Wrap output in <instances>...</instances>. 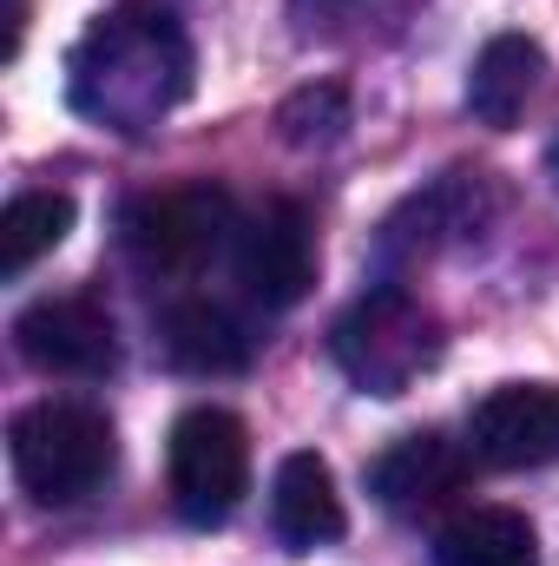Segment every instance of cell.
<instances>
[{"instance_id": "obj_4", "label": "cell", "mask_w": 559, "mask_h": 566, "mask_svg": "<svg viewBox=\"0 0 559 566\" xmlns=\"http://www.w3.org/2000/svg\"><path fill=\"white\" fill-rule=\"evenodd\" d=\"M119 231H126V258L145 277H198L224 244H238V205L224 185L191 178V185L145 191Z\"/></svg>"}, {"instance_id": "obj_8", "label": "cell", "mask_w": 559, "mask_h": 566, "mask_svg": "<svg viewBox=\"0 0 559 566\" xmlns=\"http://www.w3.org/2000/svg\"><path fill=\"white\" fill-rule=\"evenodd\" d=\"M467 441L487 468H553L559 461V382H500L474 402Z\"/></svg>"}, {"instance_id": "obj_6", "label": "cell", "mask_w": 559, "mask_h": 566, "mask_svg": "<svg viewBox=\"0 0 559 566\" xmlns=\"http://www.w3.org/2000/svg\"><path fill=\"white\" fill-rule=\"evenodd\" d=\"M238 283L264 303V310H289L309 296L316 283V238H309V211L296 198H264L244 224H238Z\"/></svg>"}, {"instance_id": "obj_18", "label": "cell", "mask_w": 559, "mask_h": 566, "mask_svg": "<svg viewBox=\"0 0 559 566\" xmlns=\"http://www.w3.org/2000/svg\"><path fill=\"white\" fill-rule=\"evenodd\" d=\"M553 178H559V139H553Z\"/></svg>"}, {"instance_id": "obj_15", "label": "cell", "mask_w": 559, "mask_h": 566, "mask_svg": "<svg viewBox=\"0 0 559 566\" xmlns=\"http://www.w3.org/2000/svg\"><path fill=\"white\" fill-rule=\"evenodd\" d=\"M73 231V198L66 191H20L0 211V277H27L40 258H53Z\"/></svg>"}, {"instance_id": "obj_2", "label": "cell", "mask_w": 559, "mask_h": 566, "mask_svg": "<svg viewBox=\"0 0 559 566\" xmlns=\"http://www.w3.org/2000/svg\"><path fill=\"white\" fill-rule=\"evenodd\" d=\"M7 461H13V481L40 501V507H80L93 501L106 481H113V461H119V441L106 409L93 402H33L20 409L7 428Z\"/></svg>"}, {"instance_id": "obj_10", "label": "cell", "mask_w": 559, "mask_h": 566, "mask_svg": "<svg viewBox=\"0 0 559 566\" xmlns=\"http://www.w3.org/2000/svg\"><path fill=\"white\" fill-rule=\"evenodd\" d=\"M481 218H487V178H481V171H447V178H434L428 191H415V198L382 224V258H389V264L428 258V251L467 238Z\"/></svg>"}, {"instance_id": "obj_14", "label": "cell", "mask_w": 559, "mask_h": 566, "mask_svg": "<svg viewBox=\"0 0 559 566\" xmlns=\"http://www.w3.org/2000/svg\"><path fill=\"white\" fill-rule=\"evenodd\" d=\"M434 566H540L534 521L514 507H467L434 534Z\"/></svg>"}, {"instance_id": "obj_11", "label": "cell", "mask_w": 559, "mask_h": 566, "mask_svg": "<svg viewBox=\"0 0 559 566\" xmlns=\"http://www.w3.org/2000/svg\"><path fill=\"white\" fill-rule=\"evenodd\" d=\"M271 527L289 554H316L329 541H342L349 514H342V494H336V474L316 448H296L277 461V481H271Z\"/></svg>"}, {"instance_id": "obj_13", "label": "cell", "mask_w": 559, "mask_h": 566, "mask_svg": "<svg viewBox=\"0 0 559 566\" xmlns=\"http://www.w3.org/2000/svg\"><path fill=\"white\" fill-rule=\"evenodd\" d=\"M158 336H165V356L191 376H231L251 363V336L244 323L224 310V303H204V296H184L158 316Z\"/></svg>"}, {"instance_id": "obj_9", "label": "cell", "mask_w": 559, "mask_h": 566, "mask_svg": "<svg viewBox=\"0 0 559 566\" xmlns=\"http://www.w3.org/2000/svg\"><path fill=\"white\" fill-rule=\"evenodd\" d=\"M461 481H467V454H461L447 434H434V428L389 441V448L369 461V488H376V501H382L389 514H428V507H441L447 494H461Z\"/></svg>"}, {"instance_id": "obj_12", "label": "cell", "mask_w": 559, "mask_h": 566, "mask_svg": "<svg viewBox=\"0 0 559 566\" xmlns=\"http://www.w3.org/2000/svg\"><path fill=\"white\" fill-rule=\"evenodd\" d=\"M540 73H547L540 40H527V33H494V40L474 53V73H467V113H474L481 126L507 133V126L534 106Z\"/></svg>"}, {"instance_id": "obj_16", "label": "cell", "mask_w": 559, "mask_h": 566, "mask_svg": "<svg viewBox=\"0 0 559 566\" xmlns=\"http://www.w3.org/2000/svg\"><path fill=\"white\" fill-rule=\"evenodd\" d=\"M342 126H349L342 86H309V93H296V99L283 106V139L289 145H323V139H336Z\"/></svg>"}, {"instance_id": "obj_7", "label": "cell", "mask_w": 559, "mask_h": 566, "mask_svg": "<svg viewBox=\"0 0 559 566\" xmlns=\"http://www.w3.org/2000/svg\"><path fill=\"white\" fill-rule=\"evenodd\" d=\"M13 343L20 356L40 369V376H106L119 363V329H113V310L86 290L73 296H40L20 310L13 323Z\"/></svg>"}, {"instance_id": "obj_1", "label": "cell", "mask_w": 559, "mask_h": 566, "mask_svg": "<svg viewBox=\"0 0 559 566\" xmlns=\"http://www.w3.org/2000/svg\"><path fill=\"white\" fill-rule=\"evenodd\" d=\"M184 93H191V40L178 13L158 0H126L99 13L66 53V99L99 133L139 139L178 113Z\"/></svg>"}, {"instance_id": "obj_5", "label": "cell", "mask_w": 559, "mask_h": 566, "mask_svg": "<svg viewBox=\"0 0 559 566\" xmlns=\"http://www.w3.org/2000/svg\"><path fill=\"white\" fill-rule=\"evenodd\" d=\"M171 507L184 527H224L251 494V434L231 409H184L165 448Z\"/></svg>"}, {"instance_id": "obj_17", "label": "cell", "mask_w": 559, "mask_h": 566, "mask_svg": "<svg viewBox=\"0 0 559 566\" xmlns=\"http://www.w3.org/2000/svg\"><path fill=\"white\" fill-rule=\"evenodd\" d=\"M20 27H27V0H7V60L20 53Z\"/></svg>"}, {"instance_id": "obj_3", "label": "cell", "mask_w": 559, "mask_h": 566, "mask_svg": "<svg viewBox=\"0 0 559 566\" xmlns=\"http://www.w3.org/2000/svg\"><path fill=\"white\" fill-rule=\"evenodd\" d=\"M329 356L362 396H409L421 369H434L441 356V329L402 283H376L336 316Z\"/></svg>"}]
</instances>
